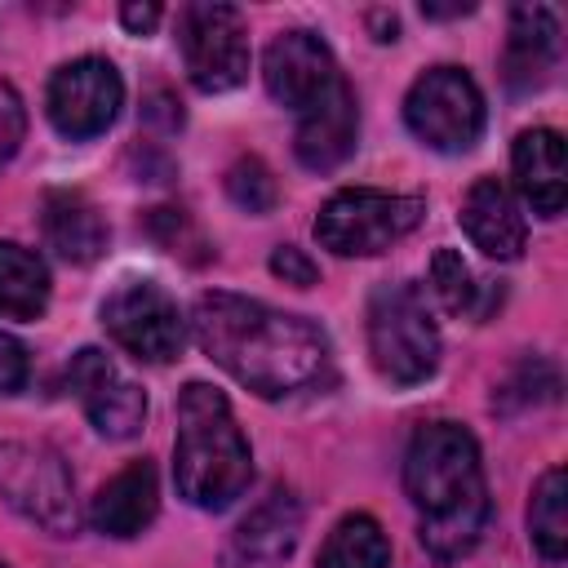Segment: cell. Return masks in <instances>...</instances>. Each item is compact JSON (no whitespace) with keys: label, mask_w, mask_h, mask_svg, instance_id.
<instances>
[{"label":"cell","mask_w":568,"mask_h":568,"mask_svg":"<svg viewBox=\"0 0 568 568\" xmlns=\"http://www.w3.org/2000/svg\"><path fill=\"white\" fill-rule=\"evenodd\" d=\"M146 231H151L169 253H178V257H186V262H195V253H191V248H200V257H209V244H204L200 226H195L182 209H151Z\"/></svg>","instance_id":"484cf974"},{"label":"cell","mask_w":568,"mask_h":568,"mask_svg":"<svg viewBox=\"0 0 568 568\" xmlns=\"http://www.w3.org/2000/svg\"><path fill=\"white\" fill-rule=\"evenodd\" d=\"M528 537L541 550V559H550V564L564 559V550H568V479H564V466H550L532 484Z\"/></svg>","instance_id":"44dd1931"},{"label":"cell","mask_w":568,"mask_h":568,"mask_svg":"<svg viewBox=\"0 0 568 568\" xmlns=\"http://www.w3.org/2000/svg\"><path fill=\"white\" fill-rule=\"evenodd\" d=\"M271 271H275L284 284H297V288H311V284L320 280V266H315L302 248H293V244H280V248L271 253Z\"/></svg>","instance_id":"f1b7e54d"},{"label":"cell","mask_w":568,"mask_h":568,"mask_svg":"<svg viewBox=\"0 0 568 568\" xmlns=\"http://www.w3.org/2000/svg\"><path fill=\"white\" fill-rule=\"evenodd\" d=\"M155 510H160V479H155V466L142 457L98 488L89 519L106 537H138L155 519Z\"/></svg>","instance_id":"e0dca14e"},{"label":"cell","mask_w":568,"mask_h":568,"mask_svg":"<svg viewBox=\"0 0 568 568\" xmlns=\"http://www.w3.org/2000/svg\"><path fill=\"white\" fill-rule=\"evenodd\" d=\"M368 359L390 386H417L439 368V328L417 284H382L368 297Z\"/></svg>","instance_id":"277c9868"},{"label":"cell","mask_w":568,"mask_h":568,"mask_svg":"<svg viewBox=\"0 0 568 568\" xmlns=\"http://www.w3.org/2000/svg\"><path fill=\"white\" fill-rule=\"evenodd\" d=\"M40 226H44V244L75 266H89L102 257L106 248V222L98 213V204L80 191H49L44 209H40Z\"/></svg>","instance_id":"d6986e66"},{"label":"cell","mask_w":568,"mask_h":568,"mask_svg":"<svg viewBox=\"0 0 568 568\" xmlns=\"http://www.w3.org/2000/svg\"><path fill=\"white\" fill-rule=\"evenodd\" d=\"M186 75L200 93H231L248 80V31L231 4H186L178 18Z\"/></svg>","instance_id":"9c48e42d"},{"label":"cell","mask_w":568,"mask_h":568,"mask_svg":"<svg viewBox=\"0 0 568 568\" xmlns=\"http://www.w3.org/2000/svg\"><path fill=\"white\" fill-rule=\"evenodd\" d=\"M98 315L111 342L142 364H169L182 355V342H186L182 311L155 280H120L102 297Z\"/></svg>","instance_id":"ba28073f"},{"label":"cell","mask_w":568,"mask_h":568,"mask_svg":"<svg viewBox=\"0 0 568 568\" xmlns=\"http://www.w3.org/2000/svg\"><path fill=\"white\" fill-rule=\"evenodd\" d=\"M120 22L133 31V36H146V31H155V22H160V4H151V0H129L124 9H120Z\"/></svg>","instance_id":"f546056e"},{"label":"cell","mask_w":568,"mask_h":568,"mask_svg":"<svg viewBox=\"0 0 568 568\" xmlns=\"http://www.w3.org/2000/svg\"><path fill=\"white\" fill-rule=\"evenodd\" d=\"M555 395H559V373H555V364H546V359H524L519 373L493 395V408L510 413L515 404H541V399H555Z\"/></svg>","instance_id":"d4e9b609"},{"label":"cell","mask_w":568,"mask_h":568,"mask_svg":"<svg viewBox=\"0 0 568 568\" xmlns=\"http://www.w3.org/2000/svg\"><path fill=\"white\" fill-rule=\"evenodd\" d=\"M22 138H27V102L9 80H0V169L18 155Z\"/></svg>","instance_id":"4316f807"},{"label":"cell","mask_w":568,"mask_h":568,"mask_svg":"<svg viewBox=\"0 0 568 568\" xmlns=\"http://www.w3.org/2000/svg\"><path fill=\"white\" fill-rule=\"evenodd\" d=\"M426 213L422 195H395V191H373V186H351L337 191L320 217H315V240L337 253V257H373L399 244Z\"/></svg>","instance_id":"5b68a950"},{"label":"cell","mask_w":568,"mask_h":568,"mask_svg":"<svg viewBox=\"0 0 568 568\" xmlns=\"http://www.w3.org/2000/svg\"><path fill=\"white\" fill-rule=\"evenodd\" d=\"M0 497L44 532L71 537L80 528V506H75V484L67 462L27 439H0Z\"/></svg>","instance_id":"8992f818"},{"label":"cell","mask_w":568,"mask_h":568,"mask_svg":"<svg viewBox=\"0 0 568 568\" xmlns=\"http://www.w3.org/2000/svg\"><path fill=\"white\" fill-rule=\"evenodd\" d=\"M253 479V453L231 404L209 382H186L178 395L173 484L195 510H226Z\"/></svg>","instance_id":"3957f363"},{"label":"cell","mask_w":568,"mask_h":568,"mask_svg":"<svg viewBox=\"0 0 568 568\" xmlns=\"http://www.w3.org/2000/svg\"><path fill=\"white\" fill-rule=\"evenodd\" d=\"M559 67V22L546 4H515L501 49V80L510 93H532Z\"/></svg>","instance_id":"9a60e30c"},{"label":"cell","mask_w":568,"mask_h":568,"mask_svg":"<svg viewBox=\"0 0 568 568\" xmlns=\"http://www.w3.org/2000/svg\"><path fill=\"white\" fill-rule=\"evenodd\" d=\"M430 288H435V297L444 302V311H453V315H475V311H479L484 284L475 280L470 262H466L457 248H439V253L430 257Z\"/></svg>","instance_id":"603a6c76"},{"label":"cell","mask_w":568,"mask_h":568,"mask_svg":"<svg viewBox=\"0 0 568 568\" xmlns=\"http://www.w3.org/2000/svg\"><path fill=\"white\" fill-rule=\"evenodd\" d=\"M404 120L422 146L457 155L470 151L484 133V93L462 67H430L413 80Z\"/></svg>","instance_id":"52a82bcc"},{"label":"cell","mask_w":568,"mask_h":568,"mask_svg":"<svg viewBox=\"0 0 568 568\" xmlns=\"http://www.w3.org/2000/svg\"><path fill=\"white\" fill-rule=\"evenodd\" d=\"M146 120H164V129H178V124H182V111H178V102H173V98L160 89V93H151Z\"/></svg>","instance_id":"4dcf8cb0"},{"label":"cell","mask_w":568,"mask_h":568,"mask_svg":"<svg viewBox=\"0 0 568 568\" xmlns=\"http://www.w3.org/2000/svg\"><path fill=\"white\" fill-rule=\"evenodd\" d=\"M404 493L422 515V546L430 559L453 564L470 555L488 524V484L479 466V444L457 422H430L408 439Z\"/></svg>","instance_id":"7a4b0ae2"},{"label":"cell","mask_w":568,"mask_h":568,"mask_svg":"<svg viewBox=\"0 0 568 568\" xmlns=\"http://www.w3.org/2000/svg\"><path fill=\"white\" fill-rule=\"evenodd\" d=\"M31 377V355L13 333H0V395H18Z\"/></svg>","instance_id":"83f0119b"},{"label":"cell","mask_w":568,"mask_h":568,"mask_svg":"<svg viewBox=\"0 0 568 568\" xmlns=\"http://www.w3.org/2000/svg\"><path fill=\"white\" fill-rule=\"evenodd\" d=\"M462 231L470 235V244L484 257H497V262H515L524 253V240H528L524 213H519V204L501 178H475L470 182V191L462 200Z\"/></svg>","instance_id":"2e32d148"},{"label":"cell","mask_w":568,"mask_h":568,"mask_svg":"<svg viewBox=\"0 0 568 568\" xmlns=\"http://www.w3.org/2000/svg\"><path fill=\"white\" fill-rule=\"evenodd\" d=\"M515 186L532 204V213L555 217L568 200V169H564V138L555 129H524L510 151Z\"/></svg>","instance_id":"ac0fdd59"},{"label":"cell","mask_w":568,"mask_h":568,"mask_svg":"<svg viewBox=\"0 0 568 568\" xmlns=\"http://www.w3.org/2000/svg\"><path fill=\"white\" fill-rule=\"evenodd\" d=\"M359 138V111H355V93L346 80H337L320 102H311L297 120L293 133V151L311 173H333L337 164L351 160Z\"/></svg>","instance_id":"5bb4252c"},{"label":"cell","mask_w":568,"mask_h":568,"mask_svg":"<svg viewBox=\"0 0 568 568\" xmlns=\"http://www.w3.org/2000/svg\"><path fill=\"white\" fill-rule=\"evenodd\" d=\"M44 306H49V266L31 248L0 240V315L40 320Z\"/></svg>","instance_id":"ffe728a7"},{"label":"cell","mask_w":568,"mask_h":568,"mask_svg":"<svg viewBox=\"0 0 568 568\" xmlns=\"http://www.w3.org/2000/svg\"><path fill=\"white\" fill-rule=\"evenodd\" d=\"M262 80H266V93L280 106H288V111L302 115L311 102H320L342 80V71H337L328 44L315 31H280L266 44Z\"/></svg>","instance_id":"7c38bea8"},{"label":"cell","mask_w":568,"mask_h":568,"mask_svg":"<svg viewBox=\"0 0 568 568\" xmlns=\"http://www.w3.org/2000/svg\"><path fill=\"white\" fill-rule=\"evenodd\" d=\"M120 102H124V80L106 58H75L58 67L44 93L53 129L71 142L106 133L111 120L120 115Z\"/></svg>","instance_id":"30bf717a"},{"label":"cell","mask_w":568,"mask_h":568,"mask_svg":"<svg viewBox=\"0 0 568 568\" xmlns=\"http://www.w3.org/2000/svg\"><path fill=\"white\" fill-rule=\"evenodd\" d=\"M67 390H75V399L84 404L89 422L98 435L106 439H133L146 422V395L138 382H129L98 346L75 351V359L67 364Z\"/></svg>","instance_id":"8fae6325"},{"label":"cell","mask_w":568,"mask_h":568,"mask_svg":"<svg viewBox=\"0 0 568 568\" xmlns=\"http://www.w3.org/2000/svg\"><path fill=\"white\" fill-rule=\"evenodd\" d=\"M426 18H457V13H470V4H422Z\"/></svg>","instance_id":"1f68e13d"},{"label":"cell","mask_w":568,"mask_h":568,"mask_svg":"<svg viewBox=\"0 0 568 568\" xmlns=\"http://www.w3.org/2000/svg\"><path fill=\"white\" fill-rule=\"evenodd\" d=\"M200 351L262 399L311 390L328 377V337L302 315L240 293H200L191 311Z\"/></svg>","instance_id":"6da1fadb"},{"label":"cell","mask_w":568,"mask_h":568,"mask_svg":"<svg viewBox=\"0 0 568 568\" xmlns=\"http://www.w3.org/2000/svg\"><path fill=\"white\" fill-rule=\"evenodd\" d=\"M302 537V501L288 488L262 497L231 532L222 568H284Z\"/></svg>","instance_id":"4fadbf2b"},{"label":"cell","mask_w":568,"mask_h":568,"mask_svg":"<svg viewBox=\"0 0 568 568\" xmlns=\"http://www.w3.org/2000/svg\"><path fill=\"white\" fill-rule=\"evenodd\" d=\"M390 541L373 515H346L315 555V568H386Z\"/></svg>","instance_id":"7402d4cb"},{"label":"cell","mask_w":568,"mask_h":568,"mask_svg":"<svg viewBox=\"0 0 568 568\" xmlns=\"http://www.w3.org/2000/svg\"><path fill=\"white\" fill-rule=\"evenodd\" d=\"M226 195H231L244 213H271L275 200H280V186H275L271 169H266L257 155H240V160L226 169Z\"/></svg>","instance_id":"cb8c5ba5"}]
</instances>
